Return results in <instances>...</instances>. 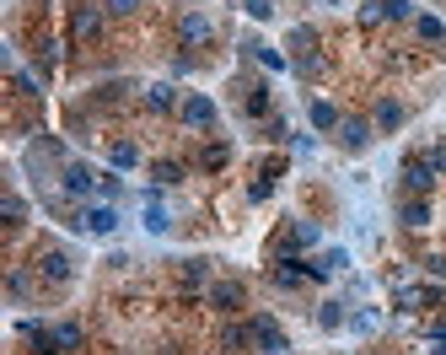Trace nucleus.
<instances>
[{
    "label": "nucleus",
    "mask_w": 446,
    "mask_h": 355,
    "mask_svg": "<svg viewBox=\"0 0 446 355\" xmlns=\"http://www.w3.org/2000/svg\"><path fill=\"white\" fill-rule=\"evenodd\" d=\"M253 344H264V355H285V329H280L275 318H253Z\"/></svg>",
    "instance_id": "obj_1"
},
{
    "label": "nucleus",
    "mask_w": 446,
    "mask_h": 355,
    "mask_svg": "<svg viewBox=\"0 0 446 355\" xmlns=\"http://www.w3.org/2000/svg\"><path fill=\"white\" fill-rule=\"evenodd\" d=\"M242 296H248V291H242L237 280H216V285H210V302H216L221 312H237V307H242Z\"/></svg>",
    "instance_id": "obj_2"
},
{
    "label": "nucleus",
    "mask_w": 446,
    "mask_h": 355,
    "mask_svg": "<svg viewBox=\"0 0 446 355\" xmlns=\"http://www.w3.org/2000/svg\"><path fill=\"white\" fill-rule=\"evenodd\" d=\"M183 119H189V124H210V119H216V102H210V97H189V102H183Z\"/></svg>",
    "instance_id": "obj_3"
},
{
    "label": "nucleus",
    "mask_w": 446,
    "mask_h": 355,
    "mask_svg": "<svg viewBox=\"0 0 446 355\" xmlns=\"http://www.w3.org/2000/svg\"><path fill=\"white\" fill-rule=\"evenodd\" d=\"M339 135H344V146H350V151H361L366 140H371V129H366L361 119H350V124H344V129H339Z\"/></svg>",
    "instance_id": "obj_4"
},
{
    "label": "nucleus",
    "mask_w": 446,
    "mask_h": 355,
    "mask_svg": "<svg viewBox=\"0 0 446 355\" xmlns=\"http://www.w3.org/2000/svg\"><path fill=\"white\" fill-rule=\"evenodd\" d=\"M65 189L70 194H92V167H70L65 172Z\"/></svg>",
    "instance_id": "obj_5"
},
{
    "label": "nucleus",
    "mask_w": 446,
    "mask_h": 355,
    "mask_svg": "<svg viewBox=\"0 0 446 355\" xmlns=\"http://www.w3.org/2000/svg\"><path fill=\"white\" fill-rule=\"evenodd\" d=\"M248 339H253V323H231V329L221 334V344H226V350H242Z\"/></svg>",
    "instance_id": "obj_6"
},
{
    "label": "nucleus",
    "mask_w": 446,
    "mask_h": 355,
    "mask_svg": "<svg viewBox=\"0 0 446 355\" xmlns=\"http://www.w3.org/2000/svg\"><path fill=\"white\" fill-rule=\"evenodd\" d=\"M430 178H435V167L414 157V161H409V189H430Z\"/></svg>",
    "instance_id": "obj_7"
},
{
    "label": "nucleus",
    "mask_w": 446,
    "mask_h": 355,
    "mask_svg": "<svg viewBox=\"0 0 446 355\" xmlns=\"http://www.w3.org/2000/svg\"><path fill=\"white\" fill-rule=\"evenodd\" d=\"M113 221H119V216H113L108 205H102V210H86V226H92V232H113Z\"/></svg>",
    "instance_id": "obj_8"
},
{
    "label": "nucleus",
    "mask_w": 446,
    "mask_h": 355,
    "mask_svg": "<svg viewBox=\"0 0 446 355\" xmlns=\"http://www.w3.org/2000/svg\"><path fill=\"white\" fill-rule=\"evenodd\" d=\"M376 124H382V129H398V124H403V108H398V102H382V108H376Z\"/></svg>",
    "instance_id": "obj_9"
},
{
    "label": "nucleus",
    "mask_w": 446,
    "mask_h": 355,
    "mask_svg": "<svg viewBox=\"0 0 446 355\" xmlns=\"http://www.w3.org/2000/svg\"><path fill=\"white\" fill-rule=\"evenodd\" d=\"M403 221H409V226H425V221H430V205H425V199H409V205H403Z\"/></svg>",
    "instance_id": "obj_10"
},
{
    "label": "nucleus",
    "mask_w": 446,
    "mask_h": 355,
    "mask_svg": "<svg viewBox=\"0 0 446 355\" xmlns=\"http://www.w3.org/2000/svg\"><path fill=\"white\" fill-rule=\"evenodd\" d=\"M312 124H317V129H334V124H339V113L328 108V102H312Z\"/></svg>",
    "instance_id": "obj_11"
},
{
    "label": "nucleus",
    "mask_w": 446,
    "mask_h": 355,
    "mask_svg": "<svg viewBox=\"0 0 446 355\" xmlns=\"http://www.w3.org/2000/svg\"><path fill=\"white\" fill-rule=\"evenodd\" d=\"M172 102H178V97H172L167 86H156V92H151V108H156V113H167V108H172Z\"/></svg>",
    "instance_id": "obj_12"
},
{
    "label": "nucleus",
    "mask_w": 446,
    "mask_h": 355,
    "mask_svg": "<svg viewBox=\"0 0 446 355\" xmlns=\"http://www.w3.org/2000/svg\"><path fill=\"white\" fill-rule=\"evenodd\" d=\"M156 178H161V184H178V178H183V167H178V161H161V167H156Z\"/></svg>",
    "instance_id": "obj_13"
},
{
    "label": "nucleus",
    "mask_w": 446,
    "mask_h": 355,
    "mask_svg": "<svg viewBox=\"0 0 446 355\" xmlns=\"http://www.w3.org/2000/svg\"><path fill=\"white\" fill-rule=\"evenodd\" d=\"M382 16H409V0H382Z\"/></svg>",
    "instance_id": "obj_14"
},
{
    "label": "nucleus",
    "mask_w": 446,
    "mask_h": 355,
    "mask_svg": "<svg viewBox=\"0 0 446 355\" xmlns=\"http://www.w3.org/2000/svg\"><path fill=\"white\" fill-rule=\"evenodd\" d=\"M420 33H425V38H441V33H446V27H441V22H435V16H420Z\"/></svg>",
    "instance_id": "obj_15"
},
{
    "label": "nucleus",
    "mask_w": 446,
    "mask_h": 355,
    "mask_svg": "<svg viewBox=\"0 0 446 355\" xmlns=\"http://www.w3.org/2000/svg\"><path fill=\"white\" fill-rule=\"evenodd\" d=\"M113 161L119 167H134V146H113Z\"/></svg>",
    "instance_id": "obj_16"
},
{
    "label": "nucleus",
    "mask_w": 446,
    "mask_h": 355,
    "mask_svg": "<svg viewBox=\"0 0 446 355\" xmlns=\"http://www.w3.org/2000/svg\"><path fill=\"white\" fill-rule=\"evenodd\" d=\"M248 11H253V16H269V0H248Z\"/></svg>",
    "instance_id": "obj_17"
},
{
    "label": "nucleus",
    "mask_w": 446,
    "mask_h": 355,
    "mask_svg": "<svg viewBox=\"0 0 446 355\" xmlns=\"http://www.w3.org/2000/svg\"><path fill=\"white\" fill-rule=\"evenodd\" d=\"M108 11H134V0H108Z\"/></svg>",
    "instance_id": "obj_18"
}]
</instances>
